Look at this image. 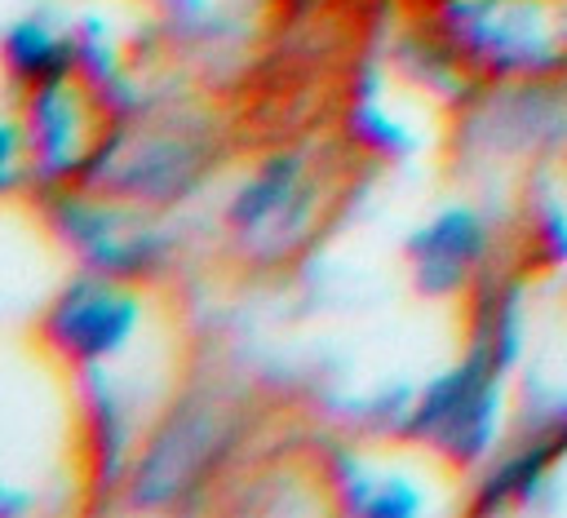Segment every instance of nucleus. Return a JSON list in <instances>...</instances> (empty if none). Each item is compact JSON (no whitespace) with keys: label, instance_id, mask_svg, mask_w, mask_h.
Masks as SVG:
<instances>
[{"label":"nucleus","instance_id":"4","mask_svg":"<svg viewBox=\"0 0 567 518\" xmlns=\"http://www.w3.org/2000/svg\"><path fill=\"white\" fill-rule=\"evenodd\" d=\"M13 164H18V133L9 124H0V186H9Z\"/></svg>","mask_w":567,"mask_h":518},{"label":"nucleus","instance_id":"2","mask_svg":"<svg viewBox=\"0 0 567 518\" xmlns=\"http://www.w3.org/2000/svg\"><path fill=\"white\" fill-rule=\"evenodd\" d=\"M492 412L487 394V367L470 363L465 372H452L443 385H434L412 421L416 434H430L447 452H478L483 443V421Z\"/></svg>","mask_w":567,"mask_h":518},{"label":"nucleus","instance_id":"1","mask_svg":"<svg viewBox=\"0 0 567 518\" xmlns=\"http://www.w3.org/2000/svg\"><path fill=\"white\" fill-rule=\"evenodd\" d=\"M137 323V305L133 297H124L120 288L111 283H71L40 319V332H35V345L62 363V367H84L102 354H111Z\"/></svg>","mask_w":567,"mask_h":518},{"label":"nucleus","instance_id":"3","mask_svg":"<svg viewBox=\"0 0 567 518\" xmlns=\"http://www.w3.org/2000/svg\"><path fill=\"white\" fill-rule=\"evenodd\" d=\"M483 248V226L470 213H447L434 230H425V239L416 244L421 257V274L430 288H447L456 274H465V266L478 257Z\"/></svg>","mask_w":567,"mask_h":518}]
</instances>
